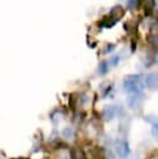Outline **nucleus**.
Here are the masks:
<instances>
[{"label": "nucleus", "mask_w": 158, "mask_h": 159, "mask_svg": "<svg viewBox=\"0 0 158 159\" xmlns=\"http://www.w3.org/2000/svg\"><path fill=\"white\" fill-rule=\"evenodd\" d=\"M143 88L142 77L139 75H129L123 81V89L129 93H138Z\"/></svg>", "instance_id": "nucleus-1"}, {"label": "nucleus", "mask_w": 158, "mask_h": 159, "mask_svg": "<svg viewBox=\"0 0 158 159\" xmlns=\"http://www.w3.org/2000/svg\"><path fill=\"white\" fill-rule=\"evenodd\" d=\"M144 103V94L142 92H138V93H133L128 97L127 99V106L133 109V111H137V109H141L142 106Z\"/></svg>", "instance_id": "nucleus-2"}, {"label": "nucleus", "mask_w": 158, "mask_h": 159, "mask_svg": "<svg viewBox=\"0 0 158 159\" xmlns=\"http://www.w3.org/2000/svg\"><path fill=\"white\" fill-rule=\"evenodd\" d=\"M114 150H116V154L121 158V159H124L128 157L129 154V145L126 140L123 139H119L116 142V145H114Z\"/></svg>", "instance_id": "nucleus-3"}, {"label": "nucleus", "mask_w": 158, "mask_h": 159, "mask_svg": "<svg viewBox=\"0 0 158 159\" xmlns=\"http://www.w3.org/2000/svg\"><path fill=\"white\" fill-rule=\"evenodd\" d=\"M144 84L152 91L158 89V72H151L144 77Z\"/></svg>", "instance_id": "nucleus-4"}, {"label": "nucleus", "mask_w": 158, "mask_h": 159, "mask_svg": "<svg viewBox=\"0 0 158 159\" xmlns=\"http://www.w3.org/2000/svg\"><path fill=\"white\" fill-rule=\"evenodd\" d=\"M144 120L152 125V135L154 138H158V117L148 116V117H144Z\"/></svg>", "instance_id": "nucleus-5"}, {"label": "nucleus", "mask_w": 158, "mask_h": 159, "mask_svg": "<svg viewBox=\"0 0 158 159\" xmlns=\"http://www.w3.org/2000/svg\"><path fill=\"white\" fill-rule=\"evenodd\" d=\"M124 15V10L122 9V6H114L112 10H111V12H109V19L113 21V22H116V21H118L122 16Z\"/></svg>", "instance_id": "nucleus-6"}, {"label": "nucleus", "mask_w": 158, "mask_h": 159, "mask_svg": "<svg viewBox=\"0 0 158 159\" xmlns=\"http://www.w3.org/2000/svg\"><path fill=\"white\" fill-rule=\"evenodd\" d=\"M138 5L146 10V12L151 14L152 10L154 9V5H156V1L154 0H138Z\"/></svg>", "instance_id": "nucleus-7"}, {"label": "nucleus", "mask_w": 158, "mask_h": 159, "mask_svg": "<svg viewBox=\"0 0 158 159\" xmlns=\"http://www.w3.org/2000/svg\"><path fill=\"white\" fill-rule=\"evenodd\" d=\"M116 108L113 106H107L103 108V117L106 120H112L116 117Z\"/></svg>", "instance_id": "nucleus-8"}, {"label": "nucleus", "mask_w": 158, "mask_h": 159, "mask_svg": "<svg viewBox=\"0 0 158 159\" xmlns=\"http://www.w3.org/2000/svg\"><path fill=\"white\" fill-rule=\"evenodd\" d=\"M62 137H63L65 139L71 140V139H73V137H75V130H73L71 127H66V128H63V130H62Z\"/></svg>", "instance_id": "nucleus-9"}, {"label": "nucleus", "mask_w": 158, "mask_h": 159, "mask_svg": "<svg viewBox=\"0 0 158 159\" xmlns=\"http://www.w3.org/2000/svg\"><path fill=\"white\" fill-rule=\"evenodd\" d=\"M107 67H108L107 61H102V62L100 63V66H98V70H97V71H98V73H100V75H105V73L108 71V68H107Z\"/></svg>", "instance_id": "nucleus-10"}, {"label": "nucleus", "mask_w": 158, "mask_h": 159, "mask_svg": "<svg viewBox=\"0 0 158 159\" xmlns=\"http://www.w3.org/2000/svg\"><path fill=\"white\" fill-rule=\"evenodd\" d=\"M118 62H119V56H114V57H112V58L109 60V63H111L112 66H117Z\"/></svg>", "instance_id": "nucleus-11"}, {"label": "nucleus", "mask_w": 158, "mask_h": 159, "mask_svg": "<svg viewBox=\"0 0 158 159\" xmlns=\"http://www.w3.org/2000/svg\"><path fill=\"white\" fill-rule=\"evenodd\" d=\"M157 63H158V53H157Z\"/></svg>", "instance_id": "nucleus-12"}]
</instances>
